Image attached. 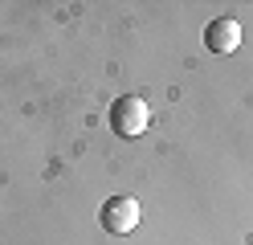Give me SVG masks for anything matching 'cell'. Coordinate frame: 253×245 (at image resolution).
<instances>
[{"mask_svg":"<svg viewBox=\"0 0 253 245\" xmlns=\"http://www.w3.org/2000/svg\"><path fill=\"white\" fill-rule=\"evenodd\" d=\"M147 123H151V106L139 94H126V98H119V102L110 106V127H115V135H123V139L143 135Z\"/></svg>","mask_w":253,"mask_h":245,"instance_id":"1","label":"cell"},{"mask_svg":"<svg viewBox=\"0 0 253 245\" xmlns=\"http://www.w3.org/2000/svg\"><path fill=\"white\" fill-rule=\"evenodd\" d=\"M135 225H139V200H131V196H110L102 204V229L106 233L126 237Z\"/></svg>","mask_w":253,"mask_h":245,"instance_id":"2","label":"cell"},{"mask_svg":"<svg viewBox=\"0 0 253 245\" xmlns=\"http://www.w3.org/2000/svg\"><path fill=\"white\" fill-rule=\"evenodd\" d=\"M204 45H209L212 53H233V49L241 45V25H237L233 16H216V21L204 29Z\"/></svg>","mask_w":253,"mask_h":245,"instance_id":"3","label":"cell"}]
</instances>
